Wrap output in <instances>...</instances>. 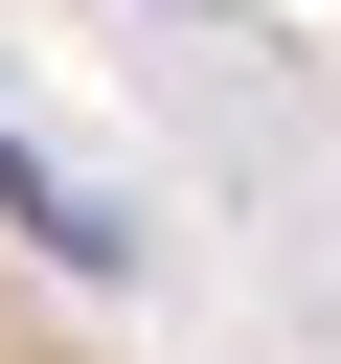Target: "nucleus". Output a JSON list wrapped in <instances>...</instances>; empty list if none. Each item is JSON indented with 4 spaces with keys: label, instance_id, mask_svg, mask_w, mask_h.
Returning <instances> with one entry per match:
<instances>
[{
    "label": "nucleus",
    "instance_id": "f257e3e1",
    "mask_svg": "<svg viewBox=\"0 0 341 364\" xmlns=\"http://www.w3.org/2000/svg\"><path fill=\"white\" fill-rule=\"evenodd\" d=\"M0 228H23V250H68V273H114V250H136V228H114V205H91V182H45V159H23V136H0Z\"/></svg>",
    "mask_w": 341,
    "mask_h": 364
},
{
    "label": "nucleus",
    "instance_id": "f03ea898",
    "mask_svg": "<svg viewBox=\"0 0 341 364\" xmlns=\"http://www.w3.org/2000/svg\"><path fill=\"white\" fill-rule=\"evenodd\" d=\"M0 364H23V341H0Z\"/></svg>",
    "mask_w": 341,
    "mask_h": 364
}]
</instances>
